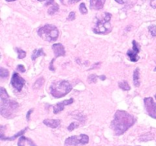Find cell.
<instances>
[{"mask_svg":"<svg viewBox=\"0 0 156 146\" xmlns=\"http://www.w3.org/2000/svg\"><path fill=\"white\" fill-rule=\"evenodd\" d=\"M79 126V123H76V122H73V123H72L71 124L68 126V130L71 132V131H73V129H75L76 128H77Z\"/></svg>","mask_w":156,"mask_h":146,"instance_id":"obj_25","label":"cell"},{"mask_svg":"<svg viewBox=\"0 0 156 146\" xmlns=\"http://www.w3.org/2000/svg\"><path fill=\"white\" fill-rule=\"evenodd\" d=\"M27 141L30 144V146H37L33 141H32L31 139H30V138H27Z\"/></svg>","mask_w":156,"mask_h":146,"instance_id":"obj_31","label":"cell"},{"mask_svg":"<svg viewBox=\"0 0 156 146\" xmlns=\"http://www.w3.org/2000/svg\"><path fill=\"white\" fill-rule=\"evenodd\" d=\"M0 113L5 118H12L18 109V103L15 100L9 99V95L4 88H0Z\"/></svg>","mask_w":156,"mask_h":146,"instance_id":"obj_2","label":"cell"},{"mask_svg":"<svg viewBox=\"0 0 156 146\" xmlns=\"http://www.w3.org/2000/svg\"><path fill=\"white\" fill-rule=\"evenodd\" d=\"M133 84L136 87H139L140 85V70L138 68H136L133 72Z\"/></svg>","mask_w":156,"mask_h":146,"instance_id":"obj_15","label":"cell"},{"mask_svg":"<svg viewBox=\"0 0 156 146\" xmlns=\"http://www.w3.org/2000/svg\"><path fill=\"white\" fill-rule=\"evenodd\" d=\"M75 18H76V13H75V12H71L69 15L68 18H67V20L68 21H73Z\"/></svg>","mask_w":156,"mask_h":146,"instance_id":"obj_28","label":"cell"},{"mask_svg":"<svg viewBox=\"0 0 156 146\" xmlns=\"http://www.w3.org/2000/svg\"><path fill=\"white\" fill-rule=\"evenodd\" d=\"M53 0H50V1H47V2H46L45 5H51V4H53Z\"/></svg>","mask_w":156,"mask_h":146,"instance_id":"obj_34","label":"cell"},{"mask_svg":"<svg viewBox=\"0 0 156 146\" xmlns=\"http://www.w3.org/2000/svg\"><path fill=\"white\" fill-rule=\"evenodd\" d=\"M5 1L9 2H14V1H15V0H5Z\"/></svg>","mask_w":156,"mask_h":146,"instance_id":"obj_37","label":"cell"},{"mask_svg":"<svg viewBox=\"0 0 156 146\" xmlns=\"http://www.w3.org/2000/svg\"><path fill=\"white\" fill-rule=\"evenodd\" d=\"M72 89L73 86L69 82L66 80L59 81L51 85L50 94L55 98H60L69 94Z\"/></svg>","mask_w":156,"mask_h":146,"instance_id":"obj_4","label":"cell"},{"mask_svg":"<svg viewBox=\"0 0 156 146\" xmlns=\"http://www.w3.org/2000/svg\"><path fill=\"white\" fill-rule=\"evenodd\" d=\"M111 14L108 12H105L103 15L100 18H97L95 24L93 27V31L94 33H98V34H107L111 31Z\"/></svg>","mask_w":156,"mask_h":146,"instance_id":"obj_3","label":"cell"},{"mask_svg":"<svg viewBox=\"0 0 156 146\" xmlns=\"http://www.w3.org/2000/svg\"><path fill=\"white\" fill-rule=\"evenodd\" d=\"M11 83H12V85L15 89H16L18 91H21L24 87V84H25V81L18 73L14 72V74L12 75Z\"/></svg>","mask_w":156,"mask_h":146,"instance_id":"obj_8","label":"cell"},{"mask_svg":"<svg viewBox=\"0 0 156 146\" xmlns=\"http://www.w3.org/2000/svg\"><path fill=\"white\" fill-rule=\"evenodd\" d=\"M155 97V100L152 97H146L144 99V103L147 113L156 120V95Z\"/></svg>","mask_w":156,"mask_h":146,"instance_id":"obj_7","label":"cell"},{"mask_svg":"<svg viewBox=\"0 0 156 146\" xmlns=\"http://www.w3.org/2000/svg\"><path fill=\"white\" fill-rule=\"evenodd\" d=\"M45 56V53H44L43 49H38V50H34L33 53H32V56H31L32 60L34 61L37 58H38L39 56Z\"/></svg>","mask_w":156,"mask_h":146,"instance_id":"obj_16","label":"cell"},{"mask_svg":"<svg viewBox=\"0 0 156 146\" xmlns=\"http://www.w3.org/2000/svg\"><path fill=\"white\" fill-rule=\"evenodd\" d=\"M59 10V5L57 4H53L50 5V7L48 9V14L49 15H54L55 13L58 12Z\"/></svg>","mask_w":156,"mask_h":146,"instance_id":"obj_18","label":"cell"},{"mask_svg":"<svg viewBox=\"0 0 156 146\" xmlns=\"http://www.w3.org/2000/svg\"><path fill=\"white\" fill-rule=\"evenodd\" d=\"M27 138L24 136H21L18 138V146H24L25 145V142L27 141Z\"/></svg>","mask_w":156,"mask_h":146,"instance_id":"obj_23","label":"cell"},{"mask_svg":"<svg viewBox=\"0 0 156 146\" xmlns=\"http://www.w3.org/2000/svg\"><path fill=\"white\" fill-rule=\"evenodd\" d=\"M106 0H90V7L94 10H101L103 9Z\"/></svg>","mask_w":156,"mask_h":146,"instance_id":"obj_12","label":"cell"},{"mask_svg":"<svg viewBox=\"0 0 156 146\" xmlns=\"http://www.w3.org/2000/svg\"><path fill=\"white\" fill-rule=\"evenodd\" d=\"M132 43H133V49L132 50H128L127 56H129L130 61L136 62L140 59V56H138V54L140 51V47L136 40H133Z\"/></svg>","mask_w":156,"mask_h":146,"instance_id":"obj_9","label":"cell"},{"mask_svg":"<svg viewBox=\"0 0 156 146\" xmlns=\"http://www.w3.org/2000/svg\"><path fill=\"white\" fill-rule=\"evenodd\" d=\"M152 36H156V25H151L148 27Z\"/></svg>","mask_w":156,"mask_h":146,"instance_id":"obj_24","label":"cell"},{"mask_svg":"<svg viewBox=\"0 0 156 146\" xmlns=\"http://www.w3.org/2000/svg\"><path fill=\"white\" fill-rule=\"evenodd\" d=\"M37 33L41 39L48 42H54L59 36V30L53 24H45L37 30Z\"/></svg>","mask_w":156,"mask_h":146,"instance_id":"obj_5","label":"cell"},{"mask_svg":"<svg viewBox=\"0 0 156 146\" xmlns=\"http://www.w3.org/2000/svg\"><path fill=\"white\" fill-rule=\"evenodd\" d=\"M52 49L54 53L55 58L60 57V56H65L66 51L65 48L61 43H54L52 46Z\"/></svg>","mask_w":156,"mask_h":146,"instance_id":"obj_11","label":"cell"},{"mask_svg":"<svg viewBox=\"0 0 156 146\" xmlns=\"http://www.w3.org/2000/svg\"><path fill=\"white\" fill-rule=\"evenodd\" d=\"M44 78L43 77L40 78H38L37 80L35 82V83L34 84L33 88L34 90L39 89V88H41V87L43 86V85H44Z\"/></svg>","mask_w":156,"mask_h":146,"instance_id":"obj_17","label":"cell"},{"mask_svg":"<svg viewBox=\"0 0 156 146\" xmlns=\"http://www.w3.org/2000/svg\"><path fill=\"white\" fill-rule=\"evenodd\" d=\"M74 102L73 98H70L69 100H65L62 102H59V103H56V105L53 106V113L55 114L59 113V112L62 111L64 109V107L67 105H70L71 103H73Z\"/></svg>","mask_w":156,"mask_h":146,"instance_id":"obj_10","label":"cell"},{"mask_svg":"<svg viewBox=\"0 0 156 146\" xmlns=\"http://www.w3.org/2000/svg\"><path fill=\"white\" fill-rule=\"evenodd\" d=\"M33 112V109H30V110L28 111V113H27V120H29V117H30V114L31 113Z\"/></svg>","mask_w":156,"mask_h":146,"instance_id":"obj_35","label":"cell"},{"mask_svg":"<svg viewBox=\"0 0 156 146\" xmlns=\"http://www.w3.org/2000/svg\"><path fill=\"white\" fill-rule=\"evenodd\" d=\"M39 2H44V1H46V0H38Z\"/></svg>","mask_w":156,"mask_h":146,"instance_id":"obj_38","label":"cell"},{"mask_svg":"<svg viewBox=\"0 0 156 146\" xmlns=\"http://www.w3.org/2000/svg\"><path fill=\"white\" fill-rule=\"evenodd\" d=\"M15 50H16L17 52H18V59H23V58H24L26 56V52L24 51V50H21V49H19V48H15Z\"/></svg>","mask_w":156,"mask_h":146,"instance_id":"obj_20","label":"cell"},{"mask_svg":"<svg viewBox=\"0 0 156 146\" xmlns=\"http://www.w3.org/2000/svg\"><path fill=\"white\" fill-rule=\"evenodd\" d=\"M9 75V71H8L7 69H5V68H2H2H0V77H1L2 78H8Z\"/></svg>","mask_w":156,"mask_h":146,"instance_id":"obj_21","label":"cell"},{"mask_svg":"<svg viewBox=\"0 0 156 146\" xmlns=\"http://www.w3.org/2000/svg\"><path fill=\"white\" fill-rule=\"evenodd\" d=\"M27 127H26L24 129H22L21 131H20L19 132H18V133L15 134L14 136H12V137H2V138H1V140H9V141H13V140H15V138H18V136H21V135H22L24 133V132L27 131Z\"/></svg>","mask_w":156,"mask_h":146,"instance_id":"obj_14","label":"cell"},{"mask_svg":"<svg viewBox=\"0 0 156 146\" xmlns=\"http://www.w3.org/2000/svg\"><path fill=\"white\" fill-rule=\"evenodd\" d=\"M98 76L94 75H91L88 77V82L89 83H94V82H96V81H97V78H98Z\"/></svg>","mask_w":156,"mask_h":146,"instance_id":"obj_27","label":"cell"},{"mask_svg":"<svg viewBox=\"0 0 156 146\" xmlns=\"http://www.w3.org/2000/svg\"><path fill=\"white\" fill-rule=\"evenodd\" d=\"M44 124L48 127L52 129H56L60 125V120H53V119H47L44 120Z\"/></svg>","mask_w":156,"mask_h":146,"instance_id":"obj_13","label":"cell"},{"mask_svg":"<svg viewBox=\"0 0 156 146\" xmlns=\"http://www.w3.org/2000/svg\"><path fill=\"white\" fill-rule=\"evenodd\" d=\"M60 2H62V5H73L75 4V2L74 0H60Z\"/></svg>","mask_w":156,"mask_h":146,"instance_id":"obj_26","label":"cell"},{"mask_svg":"<svg viewBox=\"0 0 156 146\" xmlns=\"http://www.w3.org/2000/svg\"><path fill=\"white\" fill-rule=\"evenodd\" d=\"M55 59H56V58H55ZM55 59H53V60L51 61V62H50V66H49V68H50V70H51V71H54L55 70V68H53V62H54V60H55Z\"/></svg>","mask_w":156,"mask_h":146,"instance_id":"obj_32","label":"cell"},{"mask_svg":"<svg viewBox=\"0 0 156 146\" xmlns=\"http://www.w3.org/2000/svg\"><path fill=\"white\" fill-rule=\"evenodd\" d=\"M17 69L19 71H21V72H24V71H25V68H24V65H18V67H17Z\"/></svg>","mask_w":156,"mask_h":146,"instance_id":"obj_29","label":"cell"},{"mask_svg":"<svg viewBox=\"0 0 156 146\" xmlns=\"http://www.w3.org/2000/svg\"><path fill=\"white\" fill-rule=\"evenodd\" d=\"M119 87L123 91H129L130 90V86L126 82H121L119 83Z\"/></svg>","mask_w":156,"mask_h":146,"instance_id":"obj_19","label":"cell"},{"mask_svg":"<svg viewBox=\"0 0 156 146\" xmlns=\"http://www.w3.org/2000/svg\"><path fill=\"white\" fill-rule=\"evenodd\" d=\"M115 1L117 2V3H119V4L123 5V4H125V3L127 2L128 0H115Z\"/></svg>","mask_w":156,"mask_h":146,"instance_id":"obj_33","label":"cell"},{"mask_svg":"<svg viewBox=\"0 0 156 146\" xmlns=\"http://www.w3.org/2000/svg\"><path fill=\"white\" fill-rule=\"evenodd\" d=\"M98 78H101V80H102V81H103V80H105V78H106V77H105V75L98 76Z\"/></svg>","mask_w":156,"mask_h":146,"instance_id":"obj_36","label":"cell"},{"mask_svg":"<svg viewBox=\"0 0 156 146\" xmlns=\"http://www.w3.org/2000/svg\"><path fill=\"white\" fill-rule=\"evenodd\" d=\"M135 123V118L125 110H117L111 123V129L116 135H123Z\"/></svg>","mask_w":156,"mask_h":146,"instance_id":"obj_1","label":"cell"},{"mask_svg":"<svg viewBox=\"0 0 156 146\" xmlns=\"http://www.w3.org/2000/svg\"><path fill=\"white\" fill-rule=\"evenodd\" d=\"M79 11H80V12L82 15H85V14L88 13V9H87L86 6H85V3L82 2L79 5Z\"/></svg>","mask_w":156,"mask_h":146,"instance_id":"obj_22","label":"cell"},{"mask_svg":"<svg viewBox=\"0 0 156 146\" xmlns=\"http://www.w3.org/2000/svg\"><path fill=\"white\" fill-rule=\"evenodd\" d=\"M150 5L153 9H156V0H151Z\"/></svg>","mask_w":156,"mask_h":146,"instance_id":"obj_30","label":"cell"},{"mask_svg":"<svg viewBox=\"0 0 156 146\" xmlns=\"http://www.w3.org/2000/svg\"><path fill=\"white\" fill-rule=\"evenodd\" d=\"M89 141V137L85 134L79 135H73L67 138L65 141L66 146H82L88 144Z\"/></svg>","mask_w":156,"mask_h":146,"instance_id":"obj_6","label":"cell"}]
</instances>
